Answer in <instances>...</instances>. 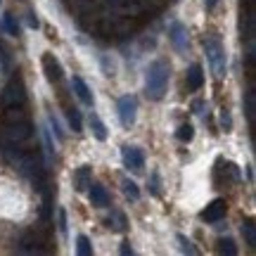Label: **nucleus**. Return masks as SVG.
<instances>
[{
  "instance_id": "f257e3e1",
  "label": "nucleus",
  "mask_w": 256,
  "mask_h": 256,
  "mask_svg": "<svg viewBox=\"0 0 256 256\" xmlns=\"http://www.w3.org/2000/svg\"><path fill=\"white\" fill-rule=\"evenodd\" d=\"M168 64L164 60H156V62L150 64L147 69V83H145V90L150 100H162L166 92V86H168Z\"/></svg>"
},
{
  "instance_id": "f03ea898",
  "label": "nucleus",
  "mask_w": 256,
  "mask_h": 256,
  "mask_svg": "<svg viewBox=\"0 0 256 256\" xmlns=\"http://www.w3.org/2000/svg\"><path fill=\"white\" fill-rule=\"evenodd\" d=\"M204 48H206V55H209V62L214 66V72L218 78L226 76V50L220 46V40L216 36H206L204 38Z\"/></svg>"
},
{
  "instance_id": "7ed1b4c3",
  "label": "nucleus",
  "mask_w": 256,
  "mask_h": 256,
  "mask_svg": "<svg viewBox=\"0 0 256 256\" xmlns=\"http://www.w3.org/2000/svg\"><path fill=\"white\" fill-rule=\"evenodd\" d=\"M24 102H26V88H24V83H22V78H12L5 86V90H2V104L5 107H22Z\"/></svg>"
},
{
  "instance_id": "20e7f679",
  "label": "nucleus",
  "mask_w": 256,
  "mask_h": 256,
  "mask_svg": "<svg viewBox=\"0 0 256 256\" xmlns=\"http://www.w3.org/2000/svg\"><path fill=\"white\" fill-rule=\"evenodd\" d=\"M31 138V124L28 121H10L5 126V140L12 145H22Z\"/></svg>"
},
{
  "instance_id": "39448f33",
  "label": "nucleus",
  "mask_w": 256,
  "mask_h": 256,
  "mask_svg": "<svg viewBox=\"0 0 256 256\" xmlns=\"http://www.w3.org/2000/svg\"><path fill=\"white\" fill-rule=\"evenodd\" d=\"M136 112H138V100L130 95H124L119 100V119L124 128H130L136 124Z\"/></svg>"
},
{
  "instance_id": "423d86ee",
  "label": "nucleus",
  "mask_w": 256,
  "mask_h": 256,
  "mask_svg": "<svg viewBox=\"0 0 256 256\" xmlns=\"http://www.w3.org/2000/svg\"><path fill=\"white\" fill-rule=\"evenodd\" d=\"M121 159H124V166L130 168V171H142L145 168V154H142L140 147L126 145L121 150Z\"/></svg>"
},
{
  "instance_id": "0eeeda50",
  "label": "nucleus",
  "mask_w": 256,
  "mask_h": 256,
  "mask_svg": "<svg viewBox=\"0 0 256 256\" xmlns=\"http://www.w3.org/2000/svg\"><path fill=\"white\" fill-rule=\"evenodd\" d=\"M226 209H228L226 200H214L206 209L202 211V220H206V223H218V220L226 216Z\"/></svg>"
},
{
  "instance_id": "6e6552de",
  "label": "nucleus",
  "mask_w": 256,
  "mask_h": 256,
  "mask_svg": "<svg viewBox=\"0 0 256 256\" xmlns=\"http://www.w3.org/2000/svg\"><path fill=\"white\" fill-rule=\"evenodd\" d=\"M168 36H171V43L178 52H185L188 50V28L183 24H171V31H168Z\"/></svg>"
},
{
  "instance_id": "1a4fd4ad",
  "label": "nucleus",
  "mask_w": 256,
  "mask_h": 256,
  "mask_svg": "<svg viewBox=\"0 0 256 256\" xmlns=\"http://www.w3.org/2000/svg\"><path fill=\"white\" fill-rule=\"evenodd\" d=\"M88 190H90V202H92V206H100V209L110 206V192H107V188H104V185L90 183V185H88Z\"/></svg>"
},
{
  "instance_id": "9d476101",
  "label": "nucleus",
  "mask_w": 256,
  "mask_h": 256,
  "mask_svg": "<svg viewBox=\"0 0 256 256\" xmlns=\"http://www.w3.org/2000/svg\"><path fill=\"white\" fill-rule=\"evenodd\" d=\"M72 88H74V92H76V98H78L86 107H92V92H90V88H88V83L83 81L81 76H74L72 78Z\"/></svg>"
},
{
  "instance_id": "9b49d317",
  "label": "nucleus",
  "mask_w": 256,
  "mask_h": 256,
  "mask_svg": "<svg viewBox=\"0 0 256 256\" xmlns=\"http://www.w3.org/2000/svg\"><path fill=\"white\" fill-rule=\"evenodd\" d=\"M43 72H46L48 81H60L62 78V64L55 60V55H46L43 57Z\"/></svg>"
},
{
  "instance_id": "f8f14e48",
  "label": "nucleus",
  "mask_w": 256,
  "mask_h": 256,
  "mask_svg": "<svg viewBox=\"0 0 256 256\" xmlns=\"http://www.w3.org/2000/svg\"><path fill=\"white\" fill-rule=\"evenodd\" d=\"M202 83H204V72L200 64H192L188 69V90H200Z\"/></svg>"
},
{
  "instance_id": "ddd939ff",
  "label": "nucleus",
  "mask_w": 256,
  "mask_h": 256,
  "mask_svg": "<svg viewBox=\"0 0 256 256\" xmlns=\"http://www.w3.org/2000/svg\"><path fill=\"white\" fill-rule=\"evenodd\" d=\"M90 166H81L78 171H76V176H74V188L78 192H86L88 190V185H90Z\"/></svg>"
},
{
  "instance_id": "4468645a",
  "label": "nucleus",
  "mask_w": 256,
  "mask_h": 256,
  "mask_svg": "<svg viewBox=\"0 0 256 256\" xmlns=\"http://www.w3.org/2000/svg\"><path fill=\"white\" fill-rule=\"evenodd\" d=\"M107 226L112 230H116V232H124L126 230V216L121 211H112V216L107 218Z\"/></svg>"
},
{
  "instance_id": "2eb2a0df",
  "label": "nucleus",
  "mask_w": 256,
  "mask_h": 256,
  "mask_svg": "<svg viewBox=\"0 0 256 256\" xmlns=\"http://www.w3.org/2000/svg\"><path fill=\"white\" fill-rule=\"evenodd\" d=\"M90 128H92V133H95L98 140H107V126L100 121L98 114H90Z\"/></svg>"
},
{
  "instance_id": "dca6fc26",
  "label": "nucleus",
  "mask_w": 256,
  "mask_h": 256,
  "mask_svg": "<svg viewBox=\"0 0 256 256\" xmlns=\"http://www.w3.org/2000/svg\"><path fill=\"white\" fill-rule=\"evenodd\" d=\"M242 235H244V240H247V244L254 247L256 244V226H254V220L252 218H247L244 223H242Z\"/></svg>"
},
{
  "instance_id": "f3484780",
  "label": "nucleus",
  "mask_w": 256,
  "mask_h": 256,
  "mask_svg": "<svg viewBox=\"0 0 256 256\" xmlns=\"http://www.w3.org/2000/svg\"><path fill=\"white\" fill-rule=\"evenodd\" d=\"M216 244H218V247H216V249H218V254H228V256L238 254V247H235V242H232L230 238H220Z\"/></svg>"
},
{
  "instance_id": "a211bd4d",
  "label": "nucleus",
  "mask_w": 256,
  "mask_h": 256,
  "mask_svg": "<svg viewBox=\"0 0 256 256\" xmlns=\"http://www.w3.org/2000/svg\"><path fill=\"white\" fill-rule=\"evenodd\" d=\"M244 112H247V119L254 124V112H256V95H254V90H247V95H244Z\"/></svg>"
},
{
  "instance_id": "6ab92c4d",
  "label": "nucleus",
  "mask_w": 256,
  "mask_h": 256,
  "mask_svg": "<svg viewBox=\"0 0 256 256\" xmlns=\"http://www.w3.org/2000/svg\"><path fill=\"white\" fill-rule=\"evenodd\" d=\"M76 252L81 256H92V244L86 235H78V238H76Z\"/></svg>"
},
{
  "instance_id": "aec40b11",
  "label": "nucleus",
  "mask_w": 256,
  "mask_h": 256,
  "mask_svg": "<svg viewBox=\"0 0 256 256\" xmlns=\"http://www.w3.org/2000/svg\"><path fill=\"white\" fill-rule=\"evenodd\" d=\"M176 138H178L180 142H190L192 138H194V128H192L190 124H180L178 130H176Z\"/></svg>"
},
{
  "instance_id": "412c9836",
  "label": "nucleus",
  "mask_w": 256,
  "mask_h": 256,
  "mask_svg": "<svg viewBox=\"0 0 256 256\" xmlns=\"http://www.w3.org/2000/svg\"><path fill=\"white\" fill-rule=\"evenodd\" d=\"M121 188H124V194H126L128 200H133V202H138L140 200V190H138V185L133 183V180H124V183H121Z\"/></svg>"
},
{
  "instance_id": "4be33fe9",
  "label": "nucleus",
  "mask_w": 256,
  "mask_h": 256,
  "mask_svg": "<svg viewBox=\"0 0 256 256\" xmlns=\"http://www.w3.org/2000/svg\"><path fill=\"white\" fill-rule=\"evenodd\" d=\"M10 121H26V114L22 112V107H8L5 124H10Z\"/></svg>"
},
{
  "instance_id": "5701e85b",
  "label": "nucleus",
  "mask_w": 256,
  "mask_h": 256,
  "mask_svg": "<svg viewBox=\"0 0 256 256\" xmlns=\"http://www.w3.org/2000/svg\"><path fill=\"white\" fill-rule=\"evenodd\" d=\"M5 28H8V34L10 36H19V24H17V19H14V14H5Z\"/></svg>"
},
{
  "instance_id": "b1692460",
  "label": "nucleus",
  "mask_w": 256,
  "mask_h": 256,
  "mask_svg": "<svg viewBox=\"0 0 256 256\" xmlns=\"http://www.w3.org/2000/svg\"><path fill=\"white\" fill-rule=\"evenodd\" d=\"M176 240L180 242V249H183L185 254H190V256H194V254H197V247H194V244H192V242H190V240H188V238H185V235H178V238H176Z\"/></svg>"
},
{
  "instance_id": "393cba45",
  "label": "nucleus",
  "mask_w": 256,
  "mask_h": 256,
  "mask_svg": "<svg viewBox=\"0 0 256 256\" xmlns=\"http://www.w3.org/2000/svg\"><path fill=\"white\" fill-rule=\"evenodd\" d=\"M57 223H60V226H57V228H60V235H66V211L64 209L57 211Z\"/></svg>"
},
{
  "instance_id": "a878e982",
  "label": "nucleus",
  "mask_w": 256,
  "mask_h": 256,
  "mask_svg": "<svg viewBox=\"0 0 256 256\" xmlns=\"http://www.w3.org/2000/svg\"><path fill=\"white\" fill-rule=\"evenodd\" d=\"M220 128H223L226 133H228L230 128H232V121H230V112H228V110L220 112Z\"/></svg>"
},
{
  "instance_id": "bb28decb",
  "label": "nucleus",
  "mask_w": 256,
  "mask_h": 256,
  "mask_svg": "<svg viewBox=\"0 0 256 256\" xmlns=\"http://www.w3.org/2000/svg\"><path fill=\"white\" fill-rule=\"evenodd\" d=\"M102 69H104L107 76H114V74H116V64L110 62V57H102Z\"/></svg>"
},
{
  "instance_id": "cd10ccee",
  "label": "nucleus",
  "mask_w": 256,
  "mask_h": 256,
  "mask_svg": "<svg viewBox=\"0 0 256 256\" xmlns=\"http://www.w3.org/2000/svg\"><path fill=\"white\" fill-rule=\"evenodd\" d=\"M69 124L74 126V130H81V114H78L76 110L69 112Z\"/></svg>"
},
{
  "instance_id": "c85d7f7f",
  "label": "nucleus",
  "mask_w": 256,
  "mask_h": 256,
  "mask_svg": "<svg viewBox=\"0 0 256 256\" xmlns=\"http://www.w3.org/2000/svg\"><path fill=\"white\" fill-rule=\"evenodd\" d=\"M226 171H228V176H230V180H240V178H242V176H240V168L235 164H226Z\"/></svg>"
},
{
  "instance_id": "c756f323",
  "label": "nucleus",
  "mask_w": 256,
  "mask_h": 256,
  "mask_svg": "<svg viewBox=\"0 0 256 256\" xmlns=\"http://www.w3.org/2000/svg\"><path fill=\"white\" fill-rule=\"evenodd\" d=\"M50 126L55 128V136H57V140H64V133H62V128H60V124H57V119H55V116H50Z\"/></svg>"
},
{
  "instance_id": "7c9ffc66",
  "label": "nucleus",
  "mask_w": 256,
  "mask_h": 256,
  "mask_svg": "<svg viewBox=\"0 0 256 256\" xmlns=\"http://www.w3.org/2000/svg\"><path fill=\"white\" fill-rule=\"evenodd\" d=\"M119 252H121V254H124V256H130V254H133V247H130L128 242H124V244H121V249H119Z\"/></svg>"
},
{
  "instance_id": "2f4dec72",
  "label": "nucleus",
  "mask_w": 256,
  "mask_h": 256,
  "mask_svg": "<svg viewBox=\"0 0 256 256\" xmlns=\"http://www.w3.org/2000/svg\"><path fill=\"white\" fill-rule=\"evenodd\" d=\"M152 194H159V178H156V174L152 176Z\"/></svg>"
},
{
  "instance_id": "473e14b6",
  "label": "nucleus",
  "mask_w": 256,
  "mask_h": 256,
  "mask_svg": "<svg viewBox=\"0 0 256 256\" xmlns=\"http://www.w3.org/2000/svg\"><path fill=\"white\" fill-rule=\"evenodd\" d=\"M216 5H218V0H204V8L206 10H214Z\"/></svg>"
},
{
  "instance_id": "72a5a7b5",
  "label": "nucleus",
  "mask_w": 256,
  "mask_h": 256,
  "mask_svg": "<svg viewBox=\"0 0 256 256\" xmlns=\"http://www.w3.org/2000/svg\"><path fill=\"white\" fill-rule=\"evenodd\" d=\"M28 26H31V28H36V26H38V19L34 17V14H28Z\"/></svg>"
}]
</instances>
